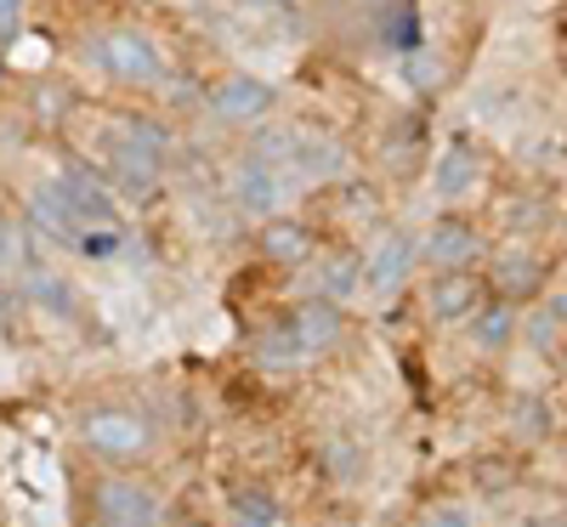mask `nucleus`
<instances>
[{"instance_id": "nucleus-19", "label": "nucleus", "mask_w": 567, "mask_h": 527, "mask_svg": "<svg viewBox=\"0 0 567 527\" xmlns=\"http://www.w3.org/2000/svg\"><path fill=\"white\" fill-rule=\"evenodd\" d=\"M494 283H499V296H505V301H523V296L539 290V261L523 256V250H511V256L494 261Z\"/></svg>"}, {"instance_id": "nucleus-14", "label": "nucleus", "mask_w": 567, "mask_h": 527, "mask_svg": "<svg viewBox=\"0 0 567 527\" xmlns=\"http://www.w3.org/2000/svg\"><path fill=\"white\" fill-rule=\"evenodd\" d=\"M477 278H471L465 267H449V272H437L432 283H425V307H432V318H443V323H460V318H471L477 312Z\"/></svg>"}, {"instance_id": "nucleus-23", "label": "nucleus", "mask_w": 567, "mask_h": 527, "mask_svg": "<svg viewBox=\"0 0 567 527\" xmlns=\"http://www.w3.org/2000/svg\"><path fill=\"white\" fill-rule=\"evenodd\" d=\"M329 471H336V483H358L363 476V448L358 443H329Z\"/></svg>"}, {"instance_id": "nucleus-18", "label": "nucleus", "mask_w": 567, "mask_h": 527, "mask_svg": "<svg viewBox=\"0 0 567 527\" xmlns=\"http://www.w3.org/2000/svg\"><path fill=\"white\" fill-rule=\"evenodd\" d=\"M227 521H233V527H290V516H284L278 494H267V488H233Z\"/></svg>"}, {"instance_id": "nucleus-28", "label": "nucleus", "mask_w": 567, "mask_h": 527, "mask_svg": "<svg viewBox=\"0 0 567 527\" xmlns=\"http://www.w3.org/2000/svg\"><path fill=\"white\" fill-rule=\"evenodd\" d=\"M545 312H550V318H556V323H561V329H567V290H561V296H556V301H550V307H545Z\"/></svg>"}, {"instance_id": "nucleus-17", "label": "nucleus", "mask_w": 567, "mask_h": 527, "mask_svg": "<svg viewBox=\"0 0 567 527\" xmlns=\"http://www.w3.org/2000/svg\"><path fill=\"white\" fill-rule=\"evenodd\" d=\"M318 296L336 301V307H352V301L363 296V256H358V250L329 256L323 272H318Z\"/></svg>"}, {"instance_id": "nucleus-22", "label": "nucleus", "mask_w": 567, "mask_h": 527, "mask_svg": "<svg viewBox=\"0 0 567 527\" xmlns=\"http://www.w3.org/2000/svg\"><path fill=\"white\" fill-rule=\"evenodd\" d=\"M516 431H523V437H545L550 431V403L545 397H523L516 403Z\"/></svg>"}, {"instance_id": "nucleus-1", "label": "nucleus", "mask_w": 567, "mask_h": 527, "mask_svg": "<svg viewBox=\"0 0 567 527\" xmlns=\"http://www.w3.org/2000/svg\"><path fill=\"white\" fill-rule=\"evenodd\" d=\"M80 448L103 459L109 471H125L154 454V420L131 403H97L80 414Z\"/></svg>"}, {"instance_id": "nucleus-20", "label": "nucleus", "mask_w": 567, "mask_h": 527, "mask_svg": "<svg viewBox=\"0 0 567 527\" xmlns=\"http://www.w3.org/2000/svg\"><path fill=\"white\" fill-rule=\"evenodd\" d=\"M511 334H516L511 301H494V307H477V312H471V341H477V347L499 352V347H511Z\"/></svg>"}, {"instance_id": "nucleus-8", "label": "nucleus", "mask_w": 567, "mask_h": 527, "mask_svg": "<svg viewBox=\"0 0 567 527\" xmlns=\"http://www.w3.org/2000/svg\"><path fill=\"white\" fill-rule=\"evenodd\" d=\"M103 182H109V194H125V199H136V205H148V199H159V165H148V159H136L131 148H120V142H109V154H103Z\"/></svg>"}, {"instance_id": "nucleus-5", "label": "nucleus", "mask_w": 567, "mask_h": 527, "mask_svg": "<svg viewBox=\"0 0 567 527\" xmlns=\"http://www.w3.org/2000/svg\"><path fill=\"white\" fill-rule=\"evenodd\" d=\"M205 108L216 120H227V125H261L278 108V91L267 80H256V74H227L221 85L205 91Z\"/></svg>"}, {"instance_id": "nucleus-15", "label": "nucleus", "mask_w": 567, "mask_h": 527, "mask_svg": "<svg viewBox=\"0 0 567 527\" xmlns=\"http://www.w3.org/2000/svg\"><path fill=\"white\" fill-rule=\"evenodd\" d=\"M347 307H336V301H323V296H307L296 312H290V323H296V334H301V347L318 358V352H329V347H336L341 341V318Z\"/></svg>"}, {"instance_id": "nucleus-31", "label": "nucleus", "mask_w": 567, "mask_h": 527, "mask_svg": "<svg viewBox=\"0 0 567 527\" xmlns=\"http://www.w3.org/2000/svg\"><path fill=\"white\" fill-rule=\"evenodd\" d=\"M250 7H278V0H250Z\"/></svg>"}, {"instance_id": "nucleus-32", "label": "nucleus", "mask_w": 567, "mask_h": 527, "mask_svg": "<svg viewBox=\"0 0 567 527\" xmlns=\"http://www.w3.org/2000/svg\"><path fill=\"white\" fill-rule=\"evenodd\" d=\"M194 7H199V0H194Z\"/></svg>"}, {"instance_id": "nucleus-21", "label": "nucleus", "mask_w": 567, "mask_h": 527, "mask_svg": "<svg viewBox=\"0 0 567 527\" xmlns=\"http://www.w3.org/2000/svg\"><path fill=\"white\" fill-rule=\"evenodd\" d=\"M386 45L398 58H414L420 45H425V29H420V12H414V0H398L392 18H386Z\"/></svg>"}, {"instance_id": "nucleus-7", "label": "nucleus", "mask_w": 567, "mask_h": 527, "mask_svg": "<svg viewBox=\"0 0 567 527\" xmlns=\"http://www.w3.org/2000/svg\"><path fill=\"white\" fill-rule=\"evenodd\" d=\"M414 256H420V245H414V232H386L381 245H374V256H363V290H374V296H398L403 290V278L414 272Z\"/></svg>"}, {"instance_id": "nucleus-11", "label": "nucleus", "mask_w": 567, "mask_h": 527, "mask_svg": "<svg viewBox=\"0 0 567 527\" xmlns=\"http://www.w3.org/2000/svg\"><path fill=\"white\" fill-rule=\"evenodd\" d=\"M114 142H120V148H131L136 159L159 165V170L176 159V131H171L165 120H154V114H120V125H114Z\"/></svg>"}, {"instance_id": "nucleus-24", "label": "nucleus", "mask_w": 567, "mask_h": 527, "mask_svg": "<svg viewBox=\"0 0 567 527\" xmlns=\"http://www.w3.org/2000/svg\"><path fill=\"white\" fill-rule=\"evenodd\" d=\"M18 318H23V290H18L7 272H0V334H12Z\"/></svg>"}, {"instance_id": "nucleus-6", "label": "nucleus", "mask_w": 567, "mask_h": 527, "mask_svg": "<svg viewBox=\"0 0 567 527\" xmlns=\"http://www.w3.org/2000/svg\"><path fill=\"white\" fill-rule=\"evenodd\" d=\"M284 194H290V182H284V170L261 154H245L239 170H233V205H239L250 221H267L284 210Z\"/></svg>"}, {"instance_id": "nucleus-13", "label": "nucleus", "mask_w": 567, "mask_h": 527, "mask_svg": "<svg viewBox=\"0 0 567 527\" xmlns=\"http://www.w3.org/2000/svg\"><path fill=\"white\" fill-rule=\"evenodd\" d=\"M425 261H432L437 272H449V267H471L483 256V238H477V227L471 221H454V216H443L432 232H425Z\"/></svg>"}, {"instance_id": "nucleus-4", "label": "nucleus", "mask_w": 567, "mask_h": 527, "mask_svg": "<svg viewBox=\"0 0 567 527\" xmlns=\"http://www.w3.org/2000/svg\"><path fill=\"white\" fill-rule=\"evenodd\" d=\"M52 187H58V199L69 205V216L80 227H120V205H114V194H109V182H103L97 165L74 159L69 170L52 176Z\"/></svg>"}, {"instance_id": "nucleus-9", "label": "nucleus", "mask_w": 567, "mask_h": 527, "mask_svg": "<svg viewBox=\"0 0 567 527\" xmlns=\"http://www.w3.org/2000/svg\"><path fill=\"white\" fill-rule=\"evenodd\" d=\"M483 176V159H477V142H471L465 131H454L443 142V154H437V170H432V187H437V199H465L471 187H477Z\"/></svg>"}, {"instance_id": "nucleus-30", "label": "nucleus", "mask_w": 567, "mask_h": 527, "mask_svg": "<svg viewBox=\"0 0 567 527\" xmlns=\"http://www.w3.org/2000/svg\"><path fill=\"white\" fill-rule=\"evenodd\" d=\"M176 527H216V521H205V516H187V521H176Z\"/></svg>"}, {"instance_id": "nucleus-16", "label": "nucleus", "mask_w": 567, "mask_h": 527, "mask_svg": "<svg viewBox=\"0 0 567 527\" xmlns=\"http://www.w3.org/2000/svg\"><path fill=\"white\" fill-rule=\"evenodd\" d=\"M307 358H312V352L301 347V334H296L290 318H272V323L256 334V363L272 369V374H290V369H301Z\"/></svg>"}, {"instance_id": "nucleus-12", "label": "nucleus", "mask_w": 567, "mask_h": 527, "mask_svg": "<svg viewBox=\"0 0 567 527\" xmlns=\"http://www.w3.org/2000/svg\"><path fill=\"white\" fill-rule=\"evenodd\" d=\"M256 250H261V261H272V267H307V256H312L318 245H312V227H307V221H296V216H267Z\"/></svg>"}, {"instance_id": "nucleus-26", "label": "nucleus", "mask_w": 567, "mask_h": 527, "mask_svg": "<svg viewBox=\"0 0 567 527\" xmlns=\"http://www.w3.org/2000/svg\"><path fill=\"white\" fill-rule=\"evenodd\" d=\"M18 23H23V0H0V52L18 40Z\"/></svg>"}, {"instance_id": "nucleus-10", "label": "nucleus", "mask_w": 567, "mask_h": 527, "mask_svg": "<svg viewBox=\"0 0 567 527\" xmlns=\"http://www.w3.org/2000/svg\"><path fill=\"white\" fill-rule=\"evenodd\" d=\"M18 290H23V301H29L40 318H58V323H74V318H80V290H74L63 272H52V267L23 272Z\"/></svg>"}, {"instance_id": "nucleus-3", "label": "nucleus", "mask_w": 567, "mask_h": 527, "mask_svg": "<svg viewBox=\"0 0 567 527\" xmlns=\"http://www.w3.org/2000/svg\"><path fill=\"white\" fill-rule=\"evenodd\" d=\"M85 527H165V505L148 483H136L125 471H109L103 483L91 488Z\"/></svg>"}, {"instance_id": "nucleus-27", "label": "nucleus", "mask_w": 567, "mask_h": 527, "mask_svg": "<svg viewBox=\"0 0 567 527\" xmlns=\"http://www.w3.org/2000/svg\"><path fill=\"white\" fill-rule=\"evenodd\" d=\"M556 329H561V323H556L550 312H534V323H528V341H534V347H550V341H556Z\"/></svg>"}, {"instance_id": "nucleus-25", "label": "nucleus", "mask_w": 567, "mask_h": 527, "mask_svg": "<svg viewBox=\"0 0 567 527\" xmlns=\"http://www.w3.org/2000/svg\"><path fill=\"white\" fill-rule=\"evenodd\" d=\"M420 527H477V516H471L465 505H437V510L425 516Z\"/></svg>"}, {"instance_id": "nucleus-2", "label": "nucleus", "mask_w": 567, "mask_h": 527, "mask_svg": "<svg viewBox=\"0 0 567 527\" xmlns=\"http://www.w3.org/2000/svg\"><path fill=\"white\" fill-rule=\"evenodd\" d=\"M85 63L97 69L103 80L125 85V91H148V85H165V80H171L165 52H159V45L142 34V29H125V23L91 34V40H85Z\"/></svg>"}, {"instance_id": "nucleus-29", "label": "nucleus", "mask_w": 567, "mask_h": 527, "mask_svg": "<svg viewBox=\"0 0 567 527\" xmlns=\"http://www.w3.org/2000/svg\"><path fill=\"white\" fill-rule=\"evenodd\" d=\"M528 527H567V516H534Z\"/></svg>"}]
</instances>
